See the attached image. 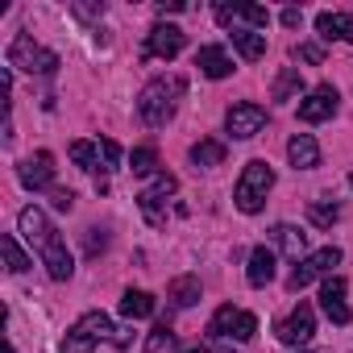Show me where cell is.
<instances>
[{
	"label": "cell",
	"instance_id": "6da1fadb",
	"mask_svg": "<svg viewBox=\"0 0 353 353\" xmlns=\"http://www.w3.org/2000/svg\"><path fill=\"white\" fill-rule=\"evenodd\" d=\"M17 229H21V237L38 250V258H42V266H46V274L54 279V283H67L71 274H75V262H71V254H67V241H63V233L50 225V216L38 208V204H30V208H21V216H17Z\"/></svg>",
	"mask_w": 353,
	"mask_h": 353
},
{
	"label": "cell",
	"instance_id": "7a4b0ae2",
	"mask_svg": "<svg viewBox=\"0 0 353 353\" xmlns=\"http://www.w3.org/2000/svg\"><path fill=\"white\" fill-rule=\"evenodd\" d=\"M188 92V79L183 75H158L141 88L137 96V117L150 125V129H162L174 112H179V100Z\"/></svg>",
	"mask_w": 353,
	"mask_h": 353
},
{
	"label": "cell",
	"instance_id": "3957f363",
	"mask_svg": "<svg viewBox=\"0 0 353 353\" xmlns=\"http://www.w3.org/2000/svg\"><path fill=\"white\" fill-rule=\"evenodd\" d=\"M270 188H274V170H270V162L254 158V162H245L241 179H237V188H233V204H237L245 216H254V212H262Z\"/></svg>",
	"mask_w": 353,
	"mask_h": 353
},
{
	"label": "cell",
	"instance_id": "277c9868",
	"mask_svg": "<svg viewBox=\"0 0 353 353\" xmlns=\"http://www.w3.org/2000/svg\"><path fill=\"white\" fill-rule=\"evenodd\" d=\"M100 341H117V336H112V320H108L104 312H83V316L67 328L59 353H92Z\"/></svg>",
	"mask_w": 353,
	"mask_h": 353
},
{
	"label": "cell",
	"instance_id": "5b68a950",
	"mask_svg": "<svg viewBox=\"0 0 353 353\" xmlns=\"http://www.w3.org/2000/svg\"><path fill=\"white\" fill-rule=\"evenodd\" d=\"M9 67H17L26 75H54L59 71V54L46 50V46H38L30 34H17L9 42Z\"/></svg>",
	"mask_w": 353,
	"mask_h": 353
},
{
	"label": "cell",
	"instance_id": "8992f818",
	"mask_svg": "<svg viewBox=\"0 0 353 353\" xmlns=\"http://www.w3.org/2000/svg\"><path fill=\"white\" fill-rule=\"evenodd\" d=\"M254 332H258V316H254V312H241V307H233V303L216 307V316L208 320V336H216V341H225V336L250 341Z\"/></svg>",
	"mask_w": 353,
	"mask_h": 353
},
{
	"label": "cell",
	"instance_id": "52a82bcc",
	"mask_svg": "<svg viewBox=\"0 0 353 353\" xmlns=\"http://www.w3.org/2000/svg\"><path fill=\"white\" fill-rule=\"evenodd\" d=\"M179 192V179L174 174H166V170H158L154 174V183L137 196V208H141V216L150 221V225H166V200Z\"/></svg>",
	"mask_w": 353,
	"mask_h": 353
},
{
	"label": "cell",
	"instance_id": "ba28073f",
	"mask_svg": "<svg viewBox=\"0 0 353 353\" xmlns=\"http://www.w3.org/2000/svg\"><path fill=\"white\" fill-rule=\"evenodd\" d=\"M274 336H279L283 345H291V349H307V341L316 336V312H312L307 303H295L291 316L274 324Z\"/></svg>",
	"mask_w": 353,
	"mask_h": 353
},
{
	"label": "cell",
	"instance_id": "9c48e42d",
	"mask_svg": "<svg viewBox=\"0 0 353 353\" xmlns=\"http://www.w3.org/2000/svg\"><path fill=\"white\" fill-rule=\"evenodd\" d=\"M332 266H341V250H336V245H324V250H316V254H307V258H299V262H295V270H291L287 287H291V291H303L312 279L328 274Z\"/></svg>",
	"mask_w": 353,
	"mask_h": 353
},
{
	"label": "cell",
	"instance_id": "30bf717a",
	"mask_svg": "<svg viewBox=\"0 0 353 353\" xmlns=\"http://www.w3.org/2000/svg\"><path fill=\"white\" fill-rule=\"evenodd\" d=\"M262 125H266V108H262V104H254V100H241V104H233V108L225 112V129H229L237 141L258 137V133H262Z\"/></svg>",
	"mask_w": 353,
	"mask_h": 353
},
{
	"label": "cell",
	"instance_id": "8fae6325",
	"mask_svg": "<svg viewBox=\"0 0 353 353\" xmlns=\"http://www.w3.org/2000/svg\"><path fill=\"white\" fill-rule=\"evenodd\" d=\"M17 179H21V188H30V192H50V188H54V154H50V150L30 154V158L17 166Z\"/></svg>",
	"mask_w": 353,
	"mask_h": 353
},
{
	"label": "cell",
	"instance_id": "7c38bea8",
	"mask_svg": "<svg viewBox=\"0 0 353 353\" xmlns=\"http://www.w3.org/2000/svg\"><path fill=\"white\" fill-rule=\"evenodd\" d=\"M336 104H341L336 88H332V83H320V88H312V92L299 100V121H303V125H320V121H328V117L336 112Z\"/></svg>",
	"mask_w": 353,
	"mask_h": 353
},
{
	"label": "cell",
	"instance_id": "4fadbf2b",
	"mask_svg": "<svg viewBox=\"0 0 353 353\" xmlns=\"http://www.w3.org/2000/svg\"><path fill=\"white\" fill-rule=\"evenodd\" d=\"M188 46V34L179 26H154L145 34V59H174Z\"/></svg>",
	"mask_w": 353,
	"mask_h": 353
},
{
	"label": "cell",
	"instance_id": "5bb4252c",
	"mask_svg": "<svg viewBox=\"0 0 353 353\" xmlns=\"http://www.w3.org/2000/svg\"><path fill=\"white\" fill-rule=\"evenodd\" d=\"M320 307H324V316H328L332 324H349V303H345V279H341V274L324 279V287H320Z\"/></svg>",
	"mask_w": 353,
	"mask_h": 353
},
{
	"label": "cell",
	"instance_id": "9a60e30c",
	"mask_svg": "<svg viewBox=\"0 0 353 353\" xmlns=\"http://www.w3.org/2000/svg\"><path fill=\"white\" fill-rule=\"evenodd\" d=\"M287 158H291L295 170L320 166V145H316V137H312V133H295V137L287 141Z\"/></svg>",
	"mask_w": 353,
	"mask_h": 353
},
{
	"label": "cell",
	"instance_id": "2e32d148",
	"mask_svg": "<svg viewBox=\"0 0 353 353\" xmlns=\"http://www.w3.org/2000/svg\"><path fill=\"white\" fill-rule=\"evenodd\" d=\"M196 67H200L208 79H225V75H233V59H229L225 46H200Z\"/></svg>",
	"mask_w": 353,
	"mask_h": 353
},
{
	"label": "cell",
	"instance_id": "e0dca14e",
	"mask_svg": "<svg viewBox=\"0 0 353 353\" xmlns=\"http://www.w3.org/2000/svg\"><path fill=\"white\" fill-rule=\"evenodd\" d=\"M274 250L270 245H254V254H250V270H245V279H250V287H266L270 279H274Z\"/></svg>",
	"mask_w": 353,
	"mask_h": 353
},
{
	"label": "cell",
	"instance_id": "ac0fdd59",
	"mask_svg": "<svg viewBox=\"0 0 353 353\" xmlns=\"http://www.w3.org/2000/svg\"><path fill=\"white\" fill-rule=\"evenodd\" d=\"M316 34L324 42L341 38V42H353V13H320L316 17Z\"/></svg>",
	"mask_w": 353,
	"mask_h": 353
},
{
	"label": "cell",
	"instance_id": "d6986e66",
	"mask_svg": "<svg viewBox=\"0 0 353 353\" xmlns=\"http://www.w3.org/2000/svg\"><path fill=\"white\" fill-rule=\"evenodd\" d=\"M299 96H303V75H299V67H283L279 79H274V88H270V100L291 104V100H299Z\"/></svg>",
	"mask_w": 353,
	"mask_h": 353
},
{
	"label": "cell",
	"instance_id": "ffe728a7",
	"mask_svg": "<svg viewBox=\"0 0 353 353\" xmlns=\"http://www.w3.org/2000/svg\"><path fill=\"white\" fill-rule=\"evenodd\" d=\"M170 303L174 307H192V303H200V295H204V287H200V279L196 274H179V279H174L170 283Z\"/></svg>",
	"mask_w": 353,
	"mask_h": 353
},
{
	"label": "cell",
	"instance_id": "44dd1931",
	"mask_svg": "<svg viewBox=\"0 0 353 353\" xmlns=\"http://www.w3.org/2000/svg\"><path fill=\"white\" fill-rule=\"evenodd\" d=\"M233 46H237V54L245 63H258L266 54V34H258V30H233Z\"/></svg>",
	"mask_w": 353,
	"mask_h": 353
},
{
	"label": "cell",
	"instance_id": "7402d4cb",
	"mask_svg": "<svg viewBox=\"0 0 353 353\" xmlns=\"http://www.w3.org/2000/svg\"><path fill=\"white\" fill-rule=\"evenodd\" d=\"M121 316H125V320H145V316H154V295L129 287V291L121 295Z\"/></svg>",
	"mask_w": 353,
	"mask_h": 353
},
{
	"label": "cell",
	"instance_id": "603a6c76",
	"mask_svg": "<svg viewBox=\"0 0 353 353\" xmlns=\"http://www.w3.org/2000/svg\"><path fill=\"white\" fill-rule=\"evenodd\" d=\"M225 141H212V137H200L196 145H192V162L196 166H204V170H212V166H221L225 162Z\"/></svg>",
	"mask_w": 353,
	"mask_h": 353
},
{
	"label": "cell",
	"instance_id": "cb8c5ba5",
	"mask_svg": "<svg viewBox=\"0 0 353 353\" xmlns=\"http://www.w3.org/2000/svg\"><path fill=\"white\" fill-rule=\"evenodd\" d=\"M270 237H274V241H279V250H283V254H291L295 262H299V254L307 250V233H299L295 225H274V229H270Z\"/></svg>",
	"mask_w": 353,
	"mask_h": 353
},
{
	"label": "cell",
	"instance_id": "d4e9b609",
	"mask_svg": "<svg viewBox=\"0 0 353 353\" xmlns=\"http://www.w3.org/2000/svg\"><path fill=\"white\" fill-rule=\"evenodd\" d=\"M0 250H5V266H9L13 274H26V270H30V258H26V250L17 245V237H13V233L0 237Z\"/></svg>",
	"mask_w": 353,
	"mask_h": 353
},
{
	"label": "cell",
	"instance_id": "484cf974",
	"mask_svg": "<svg viewBox=\"0 0 353 353\" xmlns=\"http://www.w3.org/2000/svg\"><path fill=\"white\" fill-rule=\"evenodd\" d=\"M71 162L83 166V170H96L100 166V141H71Z\"/></svg>",
	"mask_w": 353,
	"mask_h": 353
},
{
	"label": "cell",
	"instance_id": "4316f807",
	"mask_svg": "<svg viewBox=\"0 0 353 353\" xmlns=\"http://www.w3.org/2000/svg\"><path fill=\"white\" fill-rule=\"evenodd\" d=\"M336 216H341V208H336L332 200H312V204H307V221H312L316 229H332Z\"/></svg>",
	"mask_w": 353,
	"mask_h": 353
},
{
	"label": "cell",
	"instance_id": "83f0119b",
	"mask_svg": "<svg viewBox=\"0 0 353 353\" xmlns=\"http://www.w3.org/2000/svg\"><path fill=\"white\" fill-rule=\"evenodd\" d=\"M129 170L133 174H158V150L154 145H137L129 154Z\"/></svg>",
	"mask_w": 353,
	"mask_h": 353
},
{
	"label": "cell",
	"instance_id": "f1b7e54d",
	"mask_svg": "<svg viewBox=\"0 0 353 353\" xmlns=\"http://www.w3.org/2000/svg\"><path fill=\"white\" fill-rule=\"evenodd\" d=\"M145 349H150V353H174V332H170V324H158V328L145 336Z\"/></svg>",
	"mask_w": 353,
	"mask_h": 353
},
{
	"label": "cell",
	"instance_id": "f546056e",
	"mask_svg": "<svg viewBox=\"0 0 353 353\" xmlns=\"http://www.w3.org/2000/svg\"><path fill=\"white\" fill-rule=\"evenodd\" d=\"M295 59H299V63H324V46L303 42V46H295Z\"/></svg>",
	"mask_w": 353,
	"mask_h": 353
},
{
	"label": "cell",
	"instance_id": "4dcf8cb0",
	"mask_svg": "<svg viewBox=\"0 0 353 353\" xmlns=\"http://www.w3.org/2000/svg\"><path fill=\"white\" fill-rule=\"evenodd\" d=\"M50 204H54L59 212H71V204H75V192H71V188H50Z\"/></svg>",
	"mask_w": 353,
	"mask_h": 353
},
{
	"label": "cell",
	"instance_id": "1f68e13d",
	"mask_svg": "<svg viewBox=\"0 0 353 353\" xmlns=\"http://www.w3.org/2000/svg\"><path fill=\"white\" fill-rule=\"evenodd\" d=\"M100 158H104L108 166H121V145H117L112 137H100Z\"/></svg>",
	"mask_w": 353,
	"mask_h": 353
},
{
	"label": "cell",
	"instance_id": "d6a6232c",
	"mask_svg": "<svg viewBox=\"0 0 353 353\" xmlns=\"http://www.w3.org/2000/svg\"><path fill=\"white\" fill-rule=\"evenodd\" d=\"M108 245V237H104V229H88V258H96L100 250Z\"/></svg>",
	"mask_w": 353,
	"mask_h": 353
},
{
	"label": "cell",
	"instance_id": "836d02e7",
	"mask_svg": "<svg viewBox=\"0 0 353 353\" xmlns=\"http://www.w3.org/2000/svg\"><path fill=\"white\" fill-rule=\"evenodd\" d=\"M71 13L79 21H92V17H104V5H71Z\"/></svg>",
	"mask_w": 353,
	"mask_h": 353
},
{
	"label": "cell",
	"instance_id": "e575fe53",
	"mask_svg": "<svg viewBox=\"0 0 353 353\" xmlns=\"http://www.w3.org/2000/svg\"><path fill=\"white\" fill-rule=\"evenodd\" d=\"M279 21H283L287 30H295V26L303 21V13H299V9H283V17H279Z\"/></svg>",
	"mask_w": 353,
	"mask_h": 353
},
{
	"label": "cell",
	"instance_id": "d590c367",
	"mask_svg": "<svg viewBox=\"0 0 353 353\" xmlns=\"http://www.w3.org/2000/svg\"><path fill=\"white\" fill-rule=\"evenodd\" d=\"M183 9V0H162V5H158V13L166 17V13H179Z\"/></svg>",
	"mask_w": 353,
	"mask_h": 353
},
{
	"label": "cell",
	"instance_id": "8d00e7d4",
	"mask_svg": "<svg viewBox=\"0 0 353 353\" xmlns=\"http://www.w3.org/2000/svg\"><path fill=\"white\" fill-rule=\"evenodd\" d=\"M216 353H237V349H229V345H221V349H216Z\"/></svg>",
	"mask_w": 353,
	"mask_h": 353
},
{
	"label": "cell",
	"instance_id": "74e56055",
	"mask_svg": "<svg viewBox=\"0 0 353 353\" xmlns=\"http://www.w3.org/2000/svg\"><path fill=\"white\" fill-rule=\"evenodd\" d=\"M188 353H204V345H200V349H188Z\"/></svg>",
	"mask_w": 353,
	"mask_h": 353
},
{
	"label": "cell",
	"instance_id": "f35d334b",
	"mask_svg": "<svg viewBox=\"0 0 353 353\" xmlns=\"http://www.w3.org/2000/svg\"><path fill=\"white\" fill-rule=\"evenodd\" d=\"M295 353H312V349H295Z\"/></svg>",
	"mask_w": 353,
	"mask_h": 353
}]
</instances>
